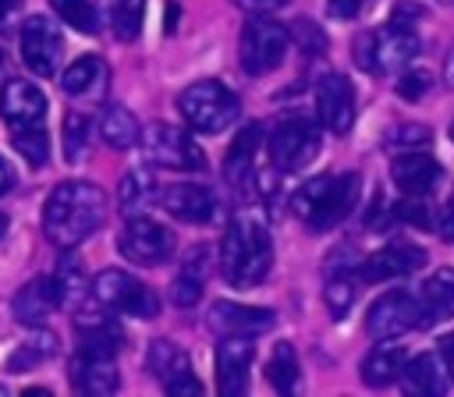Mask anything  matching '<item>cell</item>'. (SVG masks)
Listing matches in <instances>:
<instances>
[{"mask_svg":"<svg viewBox=\"0 0 454 397\" xmlns=\"http://www.w3.org/2000/svg\"><path fill=\"white\" fill-rule=\"evenodd\" d=\"M106 220V195L92 181H60L43 206V234L57 248H74Z\"/></svg>","mask_w":454,"mask_h":397,"instance_id":"cell-1","label":"cell"},{"mask_svg":"<svg viewBox=\"0 0 454 397\" xmlns=\"http://www.w3.org/2000/svg\"><path fill=\"white\" fill-rule=\"evenodd\" d=\"M273 266V245L270 230L255 213H238L220 241V269L231 287H259Z\"/></svg>","mask_w":454,"mask_h":397,"instance_id":"cell-2","label":"cell"},{"mask_svg":"<svg viewBox=\"0 0 454 397\" xmlns=\"http://www.w3.org/2000/svg\"><path fill=\"white\" fill-rule=\"evenodd\" d=\"M362 191V177L355 170L344 174H319L312 181H305L294 195H291V213L316 234L340 227L348 220V213L355 209Z\"/></svg>","mask_w":454,"mask_h":397,"instance_id":"cell-3","label":"cell"},{"mask_svg":"<svg viewBox=\"0 0 454 397\" xmlns=\"http://www.w3.org/2000/svg\"><path fill=\"white\" fill-rule=\"evenodd\" d=\"M177 110L184 117V124L199 135H216L223 131L227 124L238 121L241 106H238V96L223 85V82H213V78H202V82H192L181 96H177Z\"/></svg>","mask_w":454,"mask_h":397,"instance_id":"cell-4","label":"cell"},{"mask_svg":"<svg viewBox=\"0 0 454 397\" xmlns=\"http://www.w3.org/2000/svg\"><path fill=\"white\" fill-rule=\"evenodd\" d=\"M415 53H419V35L411 32V25H401V21L362 32L355 39V64L372 74H390L411 64Z\"/></svg>","mask_w":454,"mask_h":397,"instance_id":"cell-5","label":"cell"},{"mask_svg":"<svg viewBox=\"0 0 454 397\" xmlns=\"http://www.w3.org/2000/svg\"><path fill=\"white\" fill-rule=\"evenodd\" d=\"M291 46V35L280 21L266 18V14H252L241 28V43H238V57H241V71L245 74H270L284 64Z\"/></svg>","mask_w":454,"mask_h":397,"instance_id":"cell-6","label":"cell"},{"mask_svg":"<svg viewBox=\"0 0 454 397\" xmlns=\"http://www.w3.org/2000/svg\"><path fill=\"white\" fill-rule=\"evenodd\" d=\"M92 298L106 308V312H121V315H135V319H153L160 315V298L131 273L124 269H103L92 280Z\"/></svg>","mask_w":454,"mask_h":397,"instance_id":"cell-7","label":"cell"},{"mask_svg":"<svg viewBox=\"0 0 454 397\" xmlns=\"http://www.w3.org/2000/svg\"><path fill=\"white\" fill-rule=\"evenodd\" d=\"M138 142L145 149V160L156 167H167V170H202L206 167L199 142L177 124H149L138 135Z\"/></svg>","mask_w":454,"mask_h":397,"instance_id":"cell-8","label":"cell"},{"mask_svg":"<svg viewBox=\"0 0 454 397\" xmlns=\"http://www.w3.org/2000/svg\"><path fill=\"white\" fill-rule=\"evenodd\" d=\"M270 160L277 170L284 174H294L301 167H309L319 152V128L309 121V117H287L280 121L273 131H270Z\"/></svg>","mask_w":454,"mask_h":397,"instance_id":"cell-9","label":"cell"},{"mask_svg":"<svg viewBox=\"0 0 454 397\" xmlns=\"http://www.w3.org/2000/svg\"><path fill=\"white\" fill-rule=\"evenodd\" d=\"M117 248L135 266H163L174 255V234H170V227H163L156 220L128 216L124 230L117 237Z\"/></svg>","mask_w":454,"mask_h":397,"instance_id":"cell-10","label":"cell"},{"mask_svg":"<svg viewBox=\"0 0 454 397\" xmlns=\"http://www.w3.org/2000/svg\"><path fill=\"white\" fill-rule=\"evenodd\" d=\"M18 43H21V60H25V67L32 74L50 78L57 71V60L64 53V39H60V32H57V25L50 18H43V14L25 18Z\"/></svg>","mask_w":454,"mask_h":397,"instance_id":"cell-11","label":"cell"},{"mask_svg":"<svg viewBox=\"0 0 454 397\" xmlns=\"http://www.w3.org/2000/svg\"><path fill=\"white\" fill-rule=\"evenodd\" d=\"M145 365H149V372L163 383L167 393H174V397H202V383L195 379L192 362H188V354H184L177 344H170V340H153Z\"/></svg>","mask_w":454,"mask_h":397,"instance_id":"cell-12","label":"cell"},{"mask_svg":"<svg viewBox=\"0 0 454 397\" xmlns=\"http://www.w3.org/2000/svg\"><path fill=\"white\" fill-rule=\"evenodd\" d=\"M411 326H419V305H415V294H408V291H387L365 312V330L376 340L401 337Z\"/></svg>","mask_w":454,"mask_h":397,"instance_id":"cell-13","label":"cell"},{"mask_svg":"<svg viewBox=\"0 0 454 397\" xmlns=\"http://www.w3.org/2000/svg\"><path fill=\"white\" fill-rule=\"evenodd\" d=\"M252 358H255L252 337H223L216 344V390L223 397H241L248 390Z\"/></svg>","mask_w":454,"mask_h":397,"instance_id":"cell-14","label":"cell"},{"mask_svg":"<svg viewBox=\"0 0 454 397\" xmlns=\"http://www.w3.org/2000/svg\"><path fill=\"white\" fill-rule=\"evenodd\" d=\"M156 195H160V206H163L174 220H184V223H209V220L216 216V195H213L206 184L174 181V184L160 188Z\"/></svg>","mask_w":454,"mask_h":397,"instance_id":"cell-15","label":"cell"},{"mask_svg":"<svg viewBox=\"0 0 454 397\" xmlns=\"http://www.w3.org/2000/svg\"><path fill=\"white\" fill-rule=\"evenodd\" d=\"M426 262V252L411 241H390L383 245L380 252H372L362 266H358V280H369V284H380V280H397V276H408L415 269H422Z\"/></svg>","mask_w":454,"mask_h":397,"instance_id":"cell-16","label":"cell"},{"mask_svg":"<svg viewBox=\"0 0 454 397\" xmlns=\"http://www.w3.org/2000/svg\"><path fill=\"white\" fill-rule=\"evenodd\" d=\"M316 117L323 121V128L344 135L355 124V89L344 74H326L316 85Z\"/></svg>","mask_w":454,"mask_h":397,"instance_id":"cell-17","label":"cell"},{"mask_svg":"<svg viewBox=\"0 0 454 397\" xmlns=\"http://www.w3.org/2000/svg\"><path fill=\"white\" fill-rule=\"evenodd\" d=\"M273 312L270 308H255V305H238V301H216L209 308V326L220 337H255L266 333L273 326Z\"/></svg>","mask_w":454,"mask_h":397,"instance_id":"cell-18","label":"cell"},{"mask_svg":"<svg viewBox=\"0 0 454 397\" xmlns=\"http://www.w3.org/2000/svg\"><path fill=\"white\" fill-rule=\"evenodd\" d=\"M0 117L18 128V124H43L46 121V96L39 85L25 78H11L0 89Z\"/></svg>","mask_w":454,"mask_h":397,"instance_id":"cell-19","label":"cell"},{"mask_svg":"<svg viewBox=\"0 0 454 397\" xmlns=\"http://www.w3.org/2000/svg\"><path fill=\"white\" fill-rule=\"evenodd\" d=\"M419 326H436L443 319L454 315V269L440 266L426 276V284L419 287Z\"/></svg>","mask_w":454,"mask_h":397,"instance_id":"cell-20","label":"cell"},{"mask_svg":"<svg viewBox=\"0 0 454 397\" xmlns=\"http://www.w3.org/2000/svg\"><path fill=\"white\" fill-rule=\"evenodd\" d=\"M11 308H14V319H18V323H25V326H43V319H50V315L60 308V291H57L53 276H35V280H28V284L14 294Z\"/></svg>","mask_w":454,"mask_h":397,"instance_id":"cell-21","label":"cell"},{"mask_svg":"<svg viewBox=\"0 0 454 397\" xmlns=\"http://www.w3.org/2000/svg\"><path fill=\"white\" fill-rule=\"evenodd\" d=\"M394 174V184L404 191V195H429L436 184H440V163L429 156V152H401L390 167Z\"/></svg>","mask_w":454,"mask_h":397,"instance_id":"cell-22","label":"cell"},{"mask_svg":"<svg viewBox=\"0 0 454 397\" xmlns=\"http://www.w3.org/2000/svg\"><path fill=\"white\" fill-rule=\"evenodd\" d=\"M355 294H358V269H355V259H351V252H333V259H330V266H326L323 301H326V308L340 319V315L351 308Z\"/></svg>","mask_w":454,"mask_h":397,"instance_id":"cell-23","label":"cell"},{"mask_svg":"<svg viewBox=\"0 0 454 397\" xmlns=\"http://www.w3.org/2000/svg\"><path fill=\"white\" fill-rule=\"evenodd\" d=\"M60 85H64V92L74 96V99H99V96L106 92V85H110V67H106L103 57L85 53V57H78V60L64 71Z\"/></svg>","mask_w":454,"mask_h":397,"instance_id":"cell-24","label":"cell"},{"mask_svg":"<svg viewBox=\"0 0 454 397\" xmlns=\"http://www.w3.org/2000/svg\"><path fill=\"white\" fill-rule=\"evenodd\" d=\"M71 386L89 393V397H106L121 386V376L114 369V358H92V354H78L71 362Z\"/></svg>","mask_w":454,"mask_h":397,"instance_id":"cell-25","label":"cell"},{"mask_svg":"<svg viewBox=\"0 0 454 397\" xmlns=\"http://www.w3.org/2000/svg\"><path fill=\"white\" fill-rule=\"evenodd\" d=\"M206 276H209V248L199 245V248H192V252L184 255V262H181V269H177V276H174V284H170L174 305L192 308V305L202 298Z\"/></svg>","mask_w":454,"mask_h":397,"instance_id":"cell-26","label":"cell"},{"mask_svg":"<svg viewBox=\"0 0 454 397\" xmlns=\"http://www.w3.org/2000/svg\"><path fill=\"white\" fill-rule=\"evenodd\" d=\"M401 365H404V344H397L394 337L380 340L365 358H362V383L369 386H390L397 376H401Z\"/></svg>","mask_w":454,"mask_h":397,"instance_id":"cell-27","label":"cell"},{"mask_svg":"<svg viewBox=\"0 0 454 397\" xmlns=\"http://www.w3.org/2000/svg\"><path fill=\"white\" fill-rule=\"evenodd\" d=\"M259 138H262L259 124H248V128H241L238 138L231 142V149H227V156H223V177H227L234 188H241V184L255 174V149H259Z\"/></svg>","mask_w":454,"mask_h":397,"instance_id":"cell-28","label":"cell"},{"mask_svg":"<svg viewBox=\"0 0 454 397\" xmlns=\"http://www.w3.org/2000/svg\"><path fill=\"white\" fill-rule=\"evenodd\" d=\"M397 379H401V386L408 393H443L450 386V379H447V372H443L436 354H415L411 362L404 358Z\"/></svg>","mask_w":454,"mask_h":397,"instance_id":"cell-29","label":"cell"},{"mask_svg":"<svg viewBox=\"0 0 454 397\" xmlns=\"http://www.w3.org/2000/svg\"><path fill=\"white\" fill-rule=\"evenodd\" d=\"M156 191H160L156 177H153L145 167H135V170H128V174L121 177V184H117V206H121L124 216H142V213L156 202Z\"/></svg>","mask_w":454,"mask_h":397,"instance_id":"cell-30","label":"cell"},{"mask_svg":"<svg viewBox=\"0 0 454 397\" xmlns=\"http://www.w3.org/2000/svg\"><path fill=\"white\" fill-rule=\"evenodd\" d=\"M53 354H57V333H50V330H32V333L11 351L7 372H28V369L43 365V362L53 358Z\"/></svg>","mask_w":454,"mask_h":397,"instance_id":"cell-31","label":"cell"},{"mask_svg":"<svg viewBox=\"0 0 454 397\" xmlns=\"http://www.w3.org/2000/svg\"><path fill=\"white\" fill-rule=\"evenodd\" d=\"M99 135L110 149H131V145H138L142 128L128 106H106L99 117Z\"/></svg>","mask_w":454,"mask_h":397,"instance_id":"cell-32","label":"cell"},{"mask_svg":"<svg viewBox=\"0 0 454 397\" xmlns=\"http://www.w3.org/2000/svg\"><path fill=\"white\" fill-rule=\"evenodd\" d=\"M266 379H270V386L280 390V393H294V390L301 386L298 354H294V347H291L287 340H280V344L273 347V354H270V362H266Z\"/></svg>","mask_w":454,"mask_h":397,"instance_id":"cell-33","label":"cell"},{"mask_svg":"<svg viewBox=\"0 0 454 397\" xmlns=\"http://www.w3.org/2000/svg\"><path fill=\"white\" fill-rule=\"evenodd\" d=\"M11 142H14V149L32 167H43L50 160V138H46L43 124H18V128H11Z\"/></svg>","mask_w":454,"mask_h":397,"instance_id":"cell-34","label":"cell"},{"mask_svg":"<svg viewBox=\"0 0 454 397\" xmlns=\"http://www.w3.org/2000/svg\"><path fill=\"white\" fill-rule=\"evenodd\" d=\"M53 284H57V291H60V305H71V301H82L85 298V269H82V262L74 259V255H64L60 262H57V273H53Z\"/></svg>","mask_w":454,"mask_h":397,"instance_id":"cell-35","label":"cell"},{"mask_svg":"<svg viewBox=\"0 0 454 397\" xmlns=\"http://www.w3.org/2000/svg\"><path fill=\"white\" fill-rule=\"evenodd\" d=\"M142 18H145V0H114L110 25H114V35H117L121 43L138 39V32H142Z\"/></svg>","mask_w":454,"mask_h":397,"instance_id":"cell-36","label":"cell"},{"mask_svg":"<svg viewBox=\"0 0 454 397\" xmlns=\"http://www.w3.org/2000/svg\"><path fill=\"white\" fill-rule=\"evenodd\" d=\"M50 4L60 14V21H67L82 35H96L99 32V11L92 7V0H50Z\"/></svg>","mask_w":454,"mask_h":397,"instance_id":"cell-37","label":"cell"},{"mask_svg":"<svg viewBox=\"0 0 454 397\" xmlns=\"http://www.w3.org/2000/svg\"><path fill=\"white\" fill-rule=\"evenodd\" d=\"M89 117L85 113H67V121H64V156H67V163H78L82 156H85V149H89Z\"/></svg>","mask_w":454,"mask_h":397,"instance_id":"cell-38","label":"cell"},{"mask_svg":"<svg viewBox=\"0 0 454 397\" xmlns=\"http://www.w3.org/2000/svg\"><path fill=\"white\" fill-rule=\"evenodd\" d=\"M394 216L404 220V223H411V227H419V230H433L436 227V213H433V206H429L426 195H408L404 202L394 206Z\"/></svg>","mask_w":454,"mask_h":397,"instance_id":"cell-39","label":"cell"},{"mask_svg":"<svg viewBox=\"0 0 454 397\" xmlns=\"http://www.w3.org/2000/svg\"><path fill=\"white\" fill-rule=\"evenodd\" d=\"M287 35L305 50V53H312V57H319L323 50H326V35H323V28L316 25V21H309V18H298V21H291V28H287Z\"/></svg>","mask_w":454,"mask_h":397,"instance_id":"cell-40","label":"cell"},{"mask_svg":"<svg viewBox=\"0 0 454 397\" xmlns=\"http://www.w3.org/2000/svg\"><path fill=\"white\" fill-rule=\"evenodd\" d=\"M429 138H433V131L426 124H397V128L387 131V145L390 149H419Z\"/></svg>","mask_w":454,"mask_h":397,"instance_id":"cell-41","label":"cell"},{"mask_svg":"<svg viewBox=\"0 0 454 397\" xmlns=\"http://www.w3.org/2000/svg\"><path fill=\"white\" fill-rule=\"evenodd\" d=\"M429 85H433V74L415 67V71H404V74L397 78V85H394V89H397V96H401V99H408V103H419V99L429 92Z\"/></svg>","mask_w":454,"mask_h":397,"instance_id":"cell-42","label":"cell"},{"mask_svg":"<svg viewBox=\"0 0 454 397\" xmlns=\"http://www.w3.org/2000/svg\"><path fill=\"white\" fill-rule=\"evenodd\" d=\"M440 365H443V372H447V379L454 383V333H447V337H440Z\"/></svg>","mask_w":454,"mask_h":397,"instance_id":"cell-43","label":"cell"},{"mask_svg":"<svg viewBox=\"0 0 454 397\" xmlns=\"http://www.w3.org/2000/svg\"><path fill=\"white\" fill-rule=\"evenodd\" d=\"M287 0H234V7H241V11H248V14H270V11H277V7H284Z\"/></svg>","mask_w":454,"mask_h":397,"instance_id":"cell-44","label":"cell"},{"mask_svg":"<svg viewBox=\"0 0 454 397\" xmlns=\"http://www.w3.org/2000/svg\"><path fill=\"white\" fill-rule=\"evenodd\" d=\"M369 0H330V14L333 18H355Z\"/></svg>","mask_w":454,"mask_h":397,"instance_id":"cell-45","label":"cell"},{"mask_svg":"<svg viewBox=\"0 0 454 397\" xmlns=\"http://www.w3.org/2000/svg\"><path fill=\"white\" fill-rule=\"evenodd\" d=\"M18 11H21V0H0V32H14Z\"/></svg>","mask_w":454,"mask_h":397,"instance_id":"cell-46","label":"cell"},{"mask_svg":"<svg viewBox=\"0 0 454 397\" xmlns=\"http://www.w3.org/2000/svg\"><path fill=\"white\" fill-rule=\"evenodd\" d=\"M436 227H440V237H443V241H454V195H450V202H447L443 216L436 220Z\"/></svg>","mask_w":454,"mask_h":397,"instance_id":"cell-47","label":"cell"},{"mask_svg":"<svg viewBox=\"0 0 454 397\" xmlns=\"http://www.w3.org/2000/svg\"><path fill=\"white\" fill-rule=\"evenodd\" d=\"M11 188H14V167L0 156V195H4V191H11Z\"/></svg>","mask_w":454,"mask_h":397,"instance_id":"cell-48","label":"cell"},{"mask_svg":"<svg viewBox=\"0 0 454 397\" xmlns=\"http://www.w3.org/2000/svg\"><path fill=\"white\" fill-rule=\"evenodd\" d=\"M4 230H7V216L0 213V237H4Z\"/></svg>","mask_w":454,"mask_h":397,"instance_id":"cell-49","label":"cell"},{"mask_svg":"<svg viewBox=\"0 0 454 397\" xmlns=\"http://www.w3.org/2000/svg\"><path fill=\"white\" fill-rule=\"evenodd\" d=\"M4 393H7V386H0V397H4Z\"/></svg>","mask_w":454,"mask_h":397,"instance_id":"cell-50","label":"cell"},{"mask_svg":"<svg viewBox=\"0 0 454 397\" xmlns=\"http://www.w3.org/2000/svg\"><path fill=\"white\" fill-rule=\"evenodd\" d=\"M440 4H454V0H440Z\"/></svg>","mask_w":454,"mask_h":397,"instance_id":"cell-51","label":"cell"},{"mask_svg":"<svg viewBox=\"0 0 454 397\" xmlns=\"http://www.w3.org/2000/svg\"><path fill=\"white\" fill-rule=\"evenodd\" d=\"M450 138H454V124H450Z\"/></svg>","mask_w":454,"mask_h":397,"instance_id":"cell-52","label":"cell"},{"mask_svg":"<svg viewBox=\"0 0 454 397\" xmlns=\"http://www.w3.org/2000/svg\"><path fill=\"white\" fill-rule=\"evenodd\" d=\"M0 64H4V53H0Z\"/></svg>","mask_w":454,"mask_h":397,"instance_id":"cell-53","label":"cell"}]
</instances>
